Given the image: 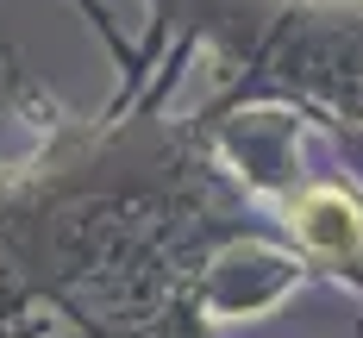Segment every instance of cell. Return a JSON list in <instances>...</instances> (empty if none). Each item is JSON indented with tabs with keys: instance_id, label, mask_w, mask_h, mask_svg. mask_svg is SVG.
<instances>
[{
	"instance_id": "obj_1",
	"label": "cell",
	"mask_w": 363,
	"mask_h": 338,
	"mask_svg": "<svg viewBox=\"0 0 363 338\" xmlns=\"http://www.w3.org/2000/svg\"><path fill=\"white\" fill-rule=\"evenodd\" d=\"M294 225H301V238H307L313 251H326V257H357V251H363V213H357V201L338 194V188L301 194Z\"/></svg>"
}]
</instances>
